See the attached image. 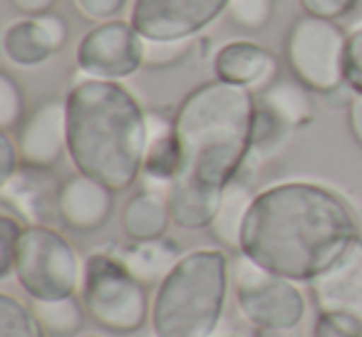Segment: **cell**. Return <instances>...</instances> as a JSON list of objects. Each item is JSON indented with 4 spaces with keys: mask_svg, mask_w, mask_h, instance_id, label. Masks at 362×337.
<instances>
[{
    "mask_svg": "<svg viewBox=\"0 0 362 337\" xmlns=\"http://www.w3.org/2000/svg\"><path fill=\"white\" fill-rule=\"evenodd\" d=\"M360 241L355 208L317 182H278L256 191L238 253L281 278L310 285Z\"/></svg>",
    "mask_w": 362,
    "mask_h": 337,
    "instance_id": "1",
    "label": "cell"
},
{
    "mask_svg": "<svg viewBox=\"0 0 362 337\" xmlns=\"http://www.w3.org/2000/svg\"><path fill=\"white\" fill-rule=\"evenodd\" d=\"M67 156L77 174L112 191H127L141 179L149 144L146 112L122 82L82 77L65 95Z\"/></svg>",
    "mask_w": 362,
    "mask_h": 337,
    "instance_id": "2",
    "label": "cell"
},
{
    "mask_svg": "<svg viewBox=\"0 0 362 337\" xmlns=\"http://www.w3.org/2000/svg\"><path fill=\"white\" fill-rule=\"evenodd\" d=\"M258 97L221 80L194 87L174 112V134L184 154L181 177L226 189L253 154ZM179 179V177H176Z\"/></svg>",
    "mask_w": 362,
    "mask_h": 337,
    "instance_id": "3",
    "label": "cell"
},
{
    "mask_svg": "<svg viewBox=\"0 0 362 337\" xmlns=\"http://www.w3.org/2000/svg\"><path fill=\"white\" fill-rule=\"evenodd\" d=\"M231 258L226 248L209 246L184 253L151 297L154 337H214L223 320Z\"/></svg>",
    "mask_w": 362,
    "mask_h": 337,
    "instance_id": "4",
    "label": "cell"
},
{
    "mask_svg": "<svg viewBox=\"0 0 362 337\" xmlns=\"http://www.w3.org/2000/svg\"><path fill=\"white\" fill-rule=\"evenodd\" d=\"M80 300L87 315L107 332L134 335L149 322L151 300L117 253L95 251L85 258Z\"/></svg>",
    "mask_w": 362,
    "mask_h": 337,
    "instance_id": "5",
    "label": "cell"
},
{
    "mask_svg": "<svg viewBox=\"0 0 362 337\" xmlns=\"http://www.w3.org/2000/svg\"><path fill=\"white\" fill-rule=\"evenodd\" d=\"M13 276L30 300L70 297L82 288L85 261L60 231L45 223H28L18 241Z\"/></svg>",
    "mask_w": 362,
    "mask_h": 337,
    "instance_id": "6",
    "label": "cell"
},
{
    "mask_svg": "<svg viewBox=\"0 0 362 337\" xmlns=\"http://www.w3.org/2000/svg\"><path fill=\"white\" fill-rule=\"evenodd\" d=\"M231 285L243 320L256 327H300L308 302L300 283L266 271L243 253L231 261Z\"/></svg>",
    "mask_w": 362,
    "mask_h": 337,
    "instance_id": "7",
    "label": "cell"
},
{
    "mask_svg": "<svg viewBox=\"0 0 362 337\" xmlns=\"http://www.w3.org/2000/svg\"><path fill=\"white\" fill-rule=\"evenodd\" d=\"M345 42L347 32L340 23L313 16L296 18L286 32V62L291 77L315 95H327L345 85Z\"/></svg>",
    "mask_w": 362,
    "mask_h": 337,
    "instance_id": "8",
    "label": "cell"
},
{
    "mask_svg": "<svg viewBox=\"0 0 362 337\" xmlns=\"http://www.w3.org/2000/svg\"><path fill=\"white\" fill-rule=\"evenodd\" d=\"M146 40L134 30L129 20L97 23L82 35L75 60L82 77L90 80L122 82L144 67Z\"/></svg>",
    "mask_w": 362,
    "mask_h": 337,
    "instance_id": "9",
    "label": "cell"
},
{
    "mask_svg": "<svg viewBox=\"0 0 362 337\" xmlns=\"http://www.w3.org/2000/svg\"><path fill=\"white\" fill-rule=\"evenodd\" d=\"M228 11V0H134L129 23L144 40H192Z\"/></svg>",
    "mask_w": 362,
    "mask_h": 337,
    "instance_id": "10",
    "label": "cell"
},
{
    "mask_svg": "<svg viewBox=\"0 0 362 337\" xmlns=\"http://www.w3.org/2000/svg\"><path fill=\"white\" fill-rule=\"evenodd\" d=\"M16 144L28 169L50 172L67 154V107L60 97L42 100L18 126Z\"/></svg>",
    "mask_w": 362,
    "mask_h": 337,
    "instance_id": "11",
    "label": "cell"
},
{
    "mask_svg": "<svg viewBox=\"0 0 362 337\" xmlns=\"http://www.w3.org/2000/svg\"><path fill=\"white\" fill-rule=\"evenodd\" d=\"M67 40H70V25L65 18L60 13H45L8 23L0 35V47L13 65L37 67L65 50Z\"/></svg>",
    "mask_w": 362,
    "mask_h": 337,
    "instance_id": "12",
    "label": "cell"
},
{
    "mask_svg": "<svg viewBox=\"0 0 362 337\" xmlns=\"http://www.w3.org/2000/svg\"><path fill=\"white\" fill-rule=\"evenodd\" d=\"M112 208L115 191L85 174H72L57 189V218L70 231H97L110 221Z\"/></svg>",
    "mask_w": 362,
    "mask_h": 337,
    "instance_id": "13",
    "label": "cell"
},
{
    "mask_svg": "<svg viewBox=\"0 0 362 337\" xmlns=\"http://www.w3.org/2000/svg\"><path fill=\"white\" fill-rule=\"evenodd\" d=\"M310 292L317 312L362 322V238L330 271L310 283Z\"/></svg>",
    "mask_w": 362,
    "mask_h": 337,
    "instance_id": "14",
    "label": "cell"
},
{
    "mask_svg": "<svg viewBox=\"0 0 362 337\" xmlns=\"http://www.w3.org/2000/svg\"><path fill=\"white\" fill-rule=\"evenodd\" d=\"M214 75L226 85L246 87L261 95L281 75L278 57L253 40H228L214 55Z\"/></svg>",
    "mask_w": 362,
    "mask_h": 337,
    "instance_id": "15",
    "label": "cell"
},
{
    "mask_svg": "<svg viewBox=\"0 0 362 337\" xmlns=\"http://www.w3.org/2000/svg\"><path fill=\"white\" fill-rule=\"evenodd\" d=\"M223 199V189L204 187L187 177H179L166 189V201H169L171 221L174 226L199 231V228H211L214 218L218 213Z\"/></svg>",
    "mask_w": 362,
    "mask_h": 337,
    "instance_id": "16",
    "label": "cell"
},
{
    "mask_svg": "<svg viewBox=\"0 0 362 337\" xmlns=\"http://www.w3.org/2000/svg\"><path fill=\"white\" fill-rule=\"evenodd\" d=\"M115 253L127 266V271L146 288L159 285L166 278V273L184 256L181 246L169 236L151 238V241H129L127 246L117 248Z\"/></svg>",
    "mask_w": 362,
    "mask_h": 337,
    "instance_id": "17",
    "label": "cell"
},
{
    "mask_svg": "<svg viewBox=\"0 0 362 337\" xmlns=\"http://www.w3.org/2000/svg\"><path fill=\"white\" fill-rule=\"evenodd\" d=\"M166 191L141 187L122 208V231L129 241H151L166 236L171 226Z\"/></svg>",
    "mask_w": 362,
    "mask_h": 337,
    "instance_id": "18",
    "label": "cell"
},
{
    "mask_svg": "<svg viewBox=\"0 0 362 337\" xmlns=\"http://www.w3.org/2000/svg\"><path fill=\"white\" fill-rule=\"evenodd\" d=\"M253 199H256V191H253L251 184L243 177H238L236 182H231L223 189L221 206H218L216 218H214L211 228H209L221 248L238 253V246H241V228H243V221H246V213H248V208H251Z\"/></svg>",
    "mask_w": 362,
    "mask_h": 337,
    "instance_id": "19",
    "label": "cell"
},
{
    "mask_svg": "<svg viewBox=\"0 0 362 337\" xmlns=\"http://www.w3.org/2000/svg\"><path fill=\"white\" fill-rule=\"evenodd\" d=\"M258 102L266 110H271L291 131L308 126L313 122V117H315L310 90L305 85H300L296 77H286V80L278 77L268 90L261 92Z\"/></svg>",
    "mask_w": 362,
    "mask_h": 337,
    "instance_id": "20",
    "label": "cell"
},
{
    "mask_svg": "<svg viewBox=\"0 0 362 337\" xmlns=\"http://www.w3.org/2000/svg\"><path fill=\"white\" fill-rule=\"evenodd\" d=\"M184 172V154L181 144L176 139L174 129L161 131V134H149L144 154V169H141V182L149 189L166 191L169 184Z\"/></svg>",
    "mask_w": 362,
    "mask_h": 337,
    "instance_id": "21",
    "label": "cell"
},
{
    "mask_svg": "<svg viewBox=\"0 0 362 337\" xmlns=\"http://www.w3.org/2000/svg\"><path fill=\"white\" fill-rule=\"evenodd\" d=\"M30 310L40 330L50 337H80L87 312L77 295L55 297V300H30Z\"/></svg>",
    "mask_w": 362,
    "mask_h": 337,
    "instance_id": "22",
    "label": "cell"
},
{
    "mask_svg": "<svg viewBox=\"0 0 362 337\" xmlns=\"http://www.w3.org/2000/svg\"><path fill=\"white\" fill-rule=\"evenodd\" d=\"M0 337H42L30 305H23L11 292H0Z\"/></svg>",
    "mask_w": 362,
    "mask_h": 337,
    "instance_id": "23",
    "label": "cell"
},
{
    "mask_svg": "<svg viewBox=\"0 0 362 337\" xmlns=\"http://www.w3.org/2000/svg\"><path fill=\"white\" fill-rule=\"evenodd\" d=\"M288 134H291V129H288L286 124H283L281 119H278L276 114H273L271 110H266V107L258 102V114H256V131H253V154L251 159L256 156V159H266V156H273L281 151V146L286 144Z\"/></svg>",
    "mask_w": 362,
    "mask_h": 337,
    "instance_id": "24",
    "label": "cell"
},
{
    "mask_svg": "<svg viewBox=\"0 0 362 337\" xmlns=\"http://www.w3.org/2000/svg\"><path fill=\"white\" fill-rule=\"evenodd\" d=\"M25 95L11 72H0V131H18L25 122Z\"/></svg>",
    "mask_w": 362,
    "mask_h": 337,
    "instance_id": "25",
    "label": "cell"
},
{
    "mask_svg": "<svg viewBox=\"0 0 362 337\" xmlns=\"http://www.w3.org/2000/svg\"><path fill=\"white\" fill-rule=\"evenodd\" d=\"M226 16L241 30H263L276 16V0H228Z\"/></svg>",
    "mask_w": 362,
    "mask_h": 337,
    "instance_id": "26",
    "label": "cell"
},
{
    "mask_svg": "<svg viewBox=\"0 0 362 337\" xmlns=\"http://www.w3.org/2000/svg\"><path fill=\"white\" fill-rule=\"evenodd\" d=\"M192 52V40H146L144 67L166 70L184 62Z\"/></svg>",
    "mask_w": 362,
    "mask_h": 337,
    "instance_id": "27",
    "label": "cell"
},
{
    "mask_svg": "<svg viewBox=\"0 0 362 337\" xmlns=\"http://www.w3.org/2000/svg\"><path fill=\"white\" fill-rule=\"evenodd\" d=\"M21 233H23L21 218L3 211V216H0V280L11 278L13 271H16V256H18Z\"/></svg>",
    "mask_w": 362,
    "mask_h": 337,
    "instance_id": "28",
    "label": "cell"
},
{
    "mask_svg": "<svg viewBox=\"0 0 362 337\" xmlns=\"http://www.w3.org/2000/svg\"><path fill=\"white\" fill-rule=\"evenodd\" d=\"M342 80L357 97H362V23L347 32Z\"/></svg>",
    "mask_w": 362,
    "mask_h": 337,
    "instance_id": "29",
    "label": "cell"
},
{
    "mask_svg": "<svg viewBox=\"0 0 362 337\" xmlns=\"http://www.w3.org/2000/svg\"><path fill=\"white\" fill-rule=\"evenodd\" d=\"M313 337H362V322L347 315H330L317 312Z\"/></svg>",
    "mask_w": 362,
    "mask_h": 337,
    "instance_id": "30",
    "label": "cell"
},
{
    "mask_svg": "<svg viewBox=\"0 0 362 337\" xmlns=\"http://www.w3.org/2000/svg\"><path fill=\"white\" fill-rule=\"evenodd\" d=\"M305 16L322 18V20H335L340 23L350 13L357 11L360 0H298Z\"/></svg>",
    "mask_w": 362,
    "mask_h": 337,
    "instance_id": "31",
    "label": "cell"
},
{
    "mask_svg": "<svg viewBox=\"0 0 362 337\" xmlns=\"http://www.w3.org/2000/svg\"><path fill=\"white\" fill-rule=\"evenodd\" d=\"M82 18L92 23H107L122 16L129 0H72Z\"/></svg>",
    "mask_w": 362,
    "mask_h": 337,
    "instance_id": "32",
    "label": "cell"
},
{
    "mask_svg": "<svg viewBox=\"0 0 362 337\" xmlns=\"http://www.w3.org/2000/svg\"><path fill=\"white\" fill-rule=\"evenodd\" d=\"M21 151H18L16 139L11 131H0V187L8 184L18 172H21Z\"/></svg>",
    "mask_w": 362,
    "mask_h": 337,
    "instance_id": "33",
    "label": "cell"
},
{
    "mask_svg": "<svg viewBox=\"0 0 362 337\" xmlns=\"http://www.w3.org/2000/svg\"><path fill=\"white\" fill-rule=\"evenodd\" d=\"M57 0H11V6L21 13L23 18H35V16H45L52 13Z\"/></svg>",
    "mask_w": 362,
    "mask_h": 337,
    "instance_id": "34",
    "label": "cell"
},
{
    "mask_svg": "<svg viewBox=\"0 0 362 337\" xmlns=\"http://www.w3.org/2000/svg\"><path fill=\"white\" fill-rule=\"evenodd\" d=\"M347 129H350L355 144L362 149V97H355V102L347 110Z\"/></svg>",
    "mask_w": 362,
    "mask_h": 337,
    "instance_id": "35",
    "label": "cell"
},
{
    "mask_svg": "<svg viewBox=\"0 0 362 337\" xmlns=\"http://www.w3.org/2000/svg\"><path fill=\"white\" fill-rule=\"evenodd\" d=\"M251 337H303L298 327H256Z\"/></svg>",
    "mask_w": 362,
    "mask_h": 337,
    "instance_id": "36",
    "label": "cell"
},
{
    "mask_svg": "<svg viewBox=\"0 0 362 337\" xmlns=\"http://www.w3.org/2000/svg\"><path fill=\"white\" fill-rule=\"evenodd\" d=\"M214 337H236V335H214Z\"/></svg>",
    "mask_w": 362,
    "mask_h": 337,
    "instance_id": "37",
    "label": "cell"
},
{
    "mask_svg": "<svg viewBox=\"0 0 362 337\" xmlns=\"http://www.w3.org/2000/svg\"><path fill=\"white\" fill-rule=\"evenodd\" d=\"M80 337H100V335H80Z\"/></svg>",
    "mask_w": 362,
    "mask_h": 337,
    "instance_id": "38",
    "label": "cell"
}]
</instances>
